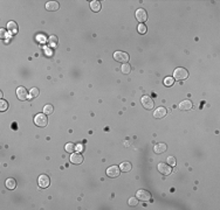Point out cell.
Wrapping results in <instances>:
<instances>
[{"instance_id":"6da1fadb","label":"cell","mask_w":220,"mask_h":210,"mask_svg":"<svg viewBox=\"0 0 220 210\" xmlns=\"http://www.w3.org/2000/svg\"><path fill=\"white\" fill-rule=\"evenodd\" d=\"M189 77V71L185 69V68H177V69L173 71V78L177 80V81H183L186 80Z\"/></svg>"},{"instance_id":"7a4b0ae2","label":"cell","mask_w":220,"mask_h":210,"mask_svg":"<svg viewBox=\"0 0 220 210\" xmlns=\"http://www.w3.org/2000/svg\"><path fill=\"white\" fill-rule=\"evenodd\" d=\"M34 122H35V125L40 126V127L47 126V124H48L47 115H45V113H38V115H35V117H34Z\"/></svg>"},{"instance_id":"3957f363","label":"cell","mask_w":220,"mask_h":210,"mask_svg":"<svg viewBox=\"0 0 220 210\" xmlns=\"http://www.w3.org/2000/svg\"><path fill=\"white\" fill-rule=\"evenodd\" d=\"M114 58L117 61V62H121V63H126L129 61V55L124 52H116L114 54Z\"/></svg>"},{"instance_id":"277c9868","label":"cell","mask_w":220,"mask_h":210,"mask_svg":"<svg viewBox=\"0 0 220 210\" xmlns=\"http://www.w3.org/2000/svg\"><path fill=\"white\" fill-rule=\"evenodd\" d=\"M136 197L141 201H150L151 200V194L145 189H139L136 194Z\"/></svg>"},{"instance_id":"5b68a950","label":"cell","mask_w":220,"mask_h":210,"mask_svg":"<svg viewBox=\"0 0 220 210\" xmlns=\"http://www.w3.org/2000/svg\"><path fill=\"white\" fill-rule=\"evenodd\" d=\"M136 19H137V21L143 23L144 21L148 20V13L145 12V10H143V8H138L136 11Z\"/></svg>"},{"instance_id":"8992f818","label":"cell","mask_w":220,"mask_h":210,"mask_svg":"<svg viewBox=\"0 0 220 210\" xmlns=\"http://www.w3.org/2000/svg\"><path fill=\"white\" fill-rule=\"evenodd\" d=\"M142 105L146 109V110H151L154 107V100L150 98L149 96H143L142 97Z\"/></svg>"},{"instance_id":"52a82bcc","label":"cell","mask_w":220,"mask_h":210,"mask_svg":"<svg viewBox=\"0 0 220 210\" xmlns=\"http://www.w3.org/2000/svg\"><path fill=\"white\" fill-rule=\"evenodd\" d=\"M121 173V169L117 166H111L107 169V175L109 177H117Z\"/></svg>"},{"instance_id":"ba28073f","label":"cell","mask_w":220,"mask_h":210,"mask_svg":"<svg viewBox=\"0 0 220 210\" xmlns=\"http://www.w3.org/2000/svg\"><path fill=\"white\" fill-rule=\"evenodd\" d=\"M70 162L74 165H80L83 162V155L80 153H71L70 155Z\"/></svg>"},{"instance_id":"9c48e42d","label":"cell","mask_w":220,"mask_h":210,"mask_svg":"<svg viewBox=\"0 0 220 210\" xmlns=\"http://www.w3.org/2000/svg\"><path fill=\"white\" fill-rule=\"evenodd\" d=\"M178 107H179V110H182V111H189L193 107V104H192L191 100L186 99V100H183V102L179 103Z\"/></svg>"},{"instance_id":"30bf717a","label":"cell","mask_w":220,"mask_h":210,"mask_svg":"<svg viewBox=\"0 0 220 210\" xmlns=\"http://www.w3.org/2000/svg\"><path fill=\"white\" fill-rule=\"evenodd\" d=\"M158 170H159L163 175H169L172 172L170 165H167V163H159V165H158Z\"/></svg>"},{"instance_id":"8fae6325","label":"cell","mask_w":220,"mask_h":210,"mask_svg":"<svg viewBox=\"0 0 220 210\" xmlns=\"http://www.w3.org/2000/svg\"><path fill=\"white\" fill-rule=\"evenodd\" d=\"M49 183H50V180H49V177L47 175L42 174L39 176V186L41 188H47L49 186Z\"/></svg>"},{"instance_id":"7c38bea8","label":"cell","mask_w":220,"mask_h":210,"mask_svg":"<svg viewBox=\"0 0 220 210\" xmlns=\"http://www.w3.org/2000/svg\"><path fill=\"white\" fill-rule=\"evenodd\" d=\"M166 113H167L166 109L163 107V106H161V107H157V110H155V112H154V117L157 118V119H161V118H164V117L166 116Z\"/></svg>"},{"instance_id":"4fadbf2b","label":"cell","mask_w":220,"mask_h":210,"mask_svg":"<svg viewBox=\"0 0 220 210\" xmlns=\"http://www.w3.org/2000/svg\"><path fill=\"white\" fill-rule=\"evenodd\" d=\"M17 97L20 100H26L27 99V90L25 87H19L17 89Z\"/></svg>"},{"instance_id":"5bb4252c","label":"cell","mask_w":220,"mask_h":210,"mask_svg":"<svg viewBox=\"0 0 220 210\" xmlns=\"http://www.w3.org/2000/svg\"><path fill=\"white\" fill-rule=\"evenodd\" d=\"M166 150H167V146L166 144H164V142H159V144H157V145L154 147V151H155V153H157V154H162V153L166 152Z\"/></svg>"},{"instance_id":"9a60e30c","label":"cell","mask_w":220,"mask_h":210,"mask_svg":"<svg viewBox=\"0 0 220 210\" xmlns=\"http://www.w3.org/2000/svg\"><path fill=\"white\" fill-rule=\"evenodd\" d=\"M59 7H60V5L58 1H48L47 4H46V10H47V11H50V12L58 11Z\"/></svg>"},{"instance_id":"2e32d148","label":"cell","mask_w":220,"mask_h":210,"mask_svg":"<svg viewBox=\"0 0 220 210\" xmlns=\"http://www.w3.org/2000/svg\"><path fill=\"white\" fill-rule=\"evenodd\" d=\"M7 30L11 33V34H17L18 33V25L17 22H14V21H10V22L7 23Z\"/></svg>"},{"instance_id":"e0dca14e","label":"cell","mask_w":220,"mask_h":210,"mask_svg":"<svg viewBox=\"0 0 220 210\" xmlns=\"http://www.w3.org/2000/svg\"><path fill=\"white\" fill-rule=\"evenodd\" d=\"M101 2L100 1H97V0H93L91 2H90V8H91V11L93 12H100L101 11Z\"/></svg>"},{"instance_id":"ac0fdd59","label":"cell","mask_w":220,"mask_h":210,"mask_svg":"<svg viewBox=\"0 0 220 210\" xmlns=\"http://www.w3.org/2000/svg\"><path fill=\"white\" fill-rule=\"evenodd\" d=\"M131 168H132V166H131L130 162H122L121 165H119V169H121V172H124V173L130 172Z\"/></svg>"},{"instance_id":"d6986e66","label":"cell","mask_w":220,"mask_h":210,"mask_svg":"<svg viewBox=\"0 0 220 210\" xmlns=\"http://www.w3.org/2000/svg\"><path fill=\"white\" fill-rule=\"evenodd\" d=\"M5 185H6V188L7 189H10V190H13L15 187H17V181L14 180V179H7L6 182H5Z\"/></svg>"},{"instance_id":"ffe728a7","label":"cell","mask_w":220,"mask_h":210,"mask_svg":"<svg viewBox=\"0 0 220 210\" xmlns=\"http://www.w3.org/2000/svg\"><path fill=\"white\" fill-rule=\"evenodd\" d=\"M48 43H49V46L52 47V48H56V47H58V45H59L58 37H56L55 35H52V36L49 37V40H48Z\"/></svg>"},{"instance_id":"44dd1931","label":"cell","mask_w":220,"mask_h":210,"mask_svg":"<svg viewBox=\"0 0 220 210\" xmlns=\"http://www.w3.org/2000/svg\"><path fill=\"white\" fill-rule=\"evenodd\" d=\"M121 70H122V72H123L124 75H128V74H130V71H131L130 64H129V63H123V65H122Z\"/></svg>"},{"instance_id":"7402d4cb","label":"cell","mask_w":220,"mask_h":210,"mask_svg":"<svg viewBox=\"0 0 220 210\" xmlns=\"http://www.w3.org/2000/svg\"><path fill=\"white\" fill-rule=\"evenodd\" d=\"M53 112H54L53 105H50V104L45 105V107H43V113H45V115H52Z\"/></svg>"},{"instance_id":"603a6c76","label":"cell","mask_w":220,"mask_h":210,"mask_svg":"<svg viewBox=\"0 0 220 210\" xmlns=\"http://www.w3.org/2000/svg\"><path fill=\"white\" fill-rule=\"evenodd\" d=\"M39 95H40V90H39L38 88H33V89L30 90V99L36 98Z\"/></svg>"},{"instance_id":"cb8c5ba5","label":"cell","mask_w":220,"mask_h":210,"mask_svg":"<svg viewBox=\"0 0 220 210\" xmlns=\"http://www.w3.org/2000/svg\"><path fill=\"white\" fill-rule=\"evenodd\" d=\"M75 145L73 144V142H68L67 145H66V152H68V153H73V152H75Z\"/></svg>"},{"instance_id":"d4e9b609","label":"cell","mask_w":220,"mask_h":210,"mask_svg":"<svg viewBox=\"0 0 220 210\" xmlns=\"http://www.w3.org/2000/svg\"><path fill=\"white\" fill-rule=\"evenodd\" d=\"M173 83H174V78H173V77H166V78L164 80V84H165L166 87H172Z\"/></svg>"},{"instance_id":"484cf974","label":"cell","mask_w":220,"mask_h":210,"mask_svg":"<svg viewBox=\"0 0 220 210\" xmlns=\"http://www.w3.org/2000/svg\"><path fill=\"white\" fill-rule=\"evenodd\" d=\"M7 109H8V103H7L6 100L1 99L0 100V111H6Z\"/></svg>"},{"instance_id":"4316f807","label":"cell","mask_w":220,"mask_h":210,"mask_svg":"<svg viewBox=\"0 0 220 210\" xmlns=\"http://www.w3.org/2000/svg\"><path fill=\"white\" fill-rule=\"evenodd\" d=\"M128 203H129V205H131V207H135V205L138 204V198L137 197H130L129 198V201H128Z\"/></svg>"},{"instance_id":"83f0119b","label":"cell","mask_w":220,"mask_h":210,"mask_svg":"<svg viewBox=\"0 0 220 210\" xmlns=\"http://www.w3.org/2000/svg\"><path fill=\"white\" fill-rule=\"evenodd\" d=\"M138 33H139V34H145V33H146L145 25H143V23H139V25H138Z\"/></svg>"},{"instance_id":"f1b7e54d","label":"cell","mask_w":220,"mask_h":210,"mask_svg":"<svg viewBox=\"0 0 220 210\" xmlns=\"http://www.w3.org/2000/svg\"><path fill=\"white\" fill-rule=\"evenodd\" d=\"M166 161H167V165H170V166H176V158L174 157H169L166 159Z\"/></svg>"}]
</instances>
